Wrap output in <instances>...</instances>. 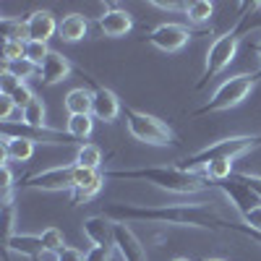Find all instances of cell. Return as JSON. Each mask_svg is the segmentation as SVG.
Masks as SVG:
<instances>
[{
  "label": "cell",
  "instance_id": "obj_1",
  "mask_svg": "<svg viewBox=\"0 0 261 261\" xmlns=\"http://www.w3.org/2000/svg\"><path fill=\"white\" fill-rule=\"evenodd\" d=\"M102 214L113 222H154V225H172V227H209L220 230L227 227L225 222L206 201H186V204H154V206H139V204H107Z\"/></svg>",
  "mask_w": 261,
  "mask_h": 261
},
{
  "label": "cell",
  "instance_id": "obj_2",
  "mask_svg": "<svg viewBox=\"0 0 261 261\" xmlns=\"http://www.w3.org/2000/svg\"><path fill=\"white\" fill-rule=\"evenodd\" d=\"M105 178H107V180H146V183L157 186V188H162V191L183 193V196L206 191V188L212 186V183L206 180V175H204V170H201V172H191V170H183V167H178V165L134 167V170H107Z\"/></svg>",
  "mask_w": 261,
  "mask_h": 261
},
{
  "label": "cell",
  "instance_id": "obj_3",
  "mask_svg": "<svg viewBox=\"0 0 261 261\" xmlns=\"http://www.w3.org/2000/svg\"><path fill=\"white\" fill-rule=\"evenodd\" d=\"M261 79V71L256 73H238L225 79L220 86L214 89V94L209 97L206 105H201L199 110H193L191 118H201V115H212V113H225L238 107L243 99H248V94L256 89V81Z\"/></svg>",
  "mask_w": 261,
  "mask_h": 261
},
{
  "label": "cell",
  "instance_id": "obj_4",
  "mask_svg": "<svg viewBox=\"0 0 261 261\" xmlns=\"http://www.w3.org/2000/svg\"><path fill=\"white\" fill-rule=\"evenodd\" d=\"M258 144H261V134L220 139V141H214V144H209V146H204V149H199V151H193V154L186 157L178 167L196 172V167H206V165L214 162V160H230V162H235L238 157H243L246 151L256 149Z\"/></svg>",
  "mask_w": 261,
  "mask_h": 261
},
{
  "label": "cell",
  "instance_id": "obj_5",
  "mask_svg": "<svg viewBox=\"0 0 261 261\" xmlns=\"http://www.w3.org/2000/svg\"><path fill=\"white\" fill-rule=\"evenodd\" d=\"M125 125H128V134L141 144H149V146L175 144V134H172V128L167 123H162L160 118L149 113L136 110V107H125Z\"/></svg>",
  "mask_w": 261,
  "mask_h": 261
},
{
  "label": "cell",
  "instance_id": "obj_6",
  "mask_svg": "<svg viewBox=\"0 0 261 261\" xmlns=\"http://www.w3.org/2000/svg\"><path fill=\"white\" fill-rule=\"evenodd\" d=\"M238 47H241V34H238L235 29L220 34L206 50V63H204V71L199 76V84H196V89H201V86H206L212 79L220 76L227 65L235 60L238 55Z\"/></svg>",
  "mask_w": 261,
  "mask_h": 261
},
{
  "label": "cell",
  "instance_id": "obj_7",
  "mask_svg": "<svg viewBox=\"0 0 261 261\" xmlns=\"http://www.w3.org/2000/svg\"><path fill=\"white\" fill-rule=\"evenodd\" d=\"M76 165H58V167H47L32 172L24 180L18 183V188H32V191H73L76 186Z\"/></svg>",
  "mask_w": 261,
  "mask_h": 261
},
{
  "label": "cell",
  "instance_id": "obj_8",
  "mask_svg": "<svg viewBox=\"0 0 261 261\" xmlns=\"http://www.w3.org/2000/svg\"><path fill=\"white\" fill-rule=\"evenodd\" d=\"M193 29L183 27V24H172V21H167V24H160L154 27L149 34H146V42L151 47H157L162 53H178L183 50L188 42L193 39Z\"/></svg>",
  "mask_w": 261,
  "mask_h": 261
},
{
  "label": "cell",
  "instance_id": "obj_9",
  "mask_svg": "<svg viewBox=\"0 0 261 261\" xmlns=\"http://www.w3.org/2000/svg\"><path fill=\"white\" fill-rule=\"evenodd\" d=\"M214 188H220L225 196H227V199L232 201V206L238 209V212H241V217H246L253 206H258L261 204V199H258V196L253 193V188L248 186V183H243V180H220V183H212Z\"/></svg>",
  "mask_w": 261,
  "mask_h": 261
},
{
  "label": "cell",
  "instance_id": "obj_10",
  "mask_svg": "<svg viewBox=\"0 0 261 261\" xmlns=\"http://www.w3.org/2000/svg\"><path fill=\"white\" fill-rule=\"evenodd\" d=\"M105 172L102 170H86V167H79L76 172V186L71 191V204L79 206V204H86L89 199H94V196L102 191L105 186Z\"/></svg>",
  "mask_w": 261,
  "mask_h": 261
},
{
  "label": "cell",
  "instance_id": "obj_11",
  "mask_svg": "<svg viewBox=\"0 0 261 261\" xmlns=\"http://www.w3.org/2000/svg\"><path fill=\"white\" fill-rule=\"evenodd\" d=\"M24 27H27V42H47L58 32L60 21L55 18L53 11L39 8V11H34L24 18Z\"/></svg>",
  "mask_w": 261,
  "mask_h": 261
},
{
  "label": "cell",
  "instance_id": "obj_12",
  "mask_svg": "<svg viewBox=\"0 0 261 261\" xmlns=\"http://www.w3.org/2000/svg\"><path fill=\"white\" fill-rule=\"evenodd\" d=\"M115 251L123 261H149L144 243L125 222H115Z\"/></svg>",
  "mask_w": 261,
  "mask_h": 261
},
{
  "label": "cell",
  "instance_id": "obj_13",
  "mask_svg": "<svg viewBox=\"0 0 261 261\" xmlns=\"http://www.w3.org/2000/svg\"><path fill=\"white\" fill-rule=\"evenodd\" d=\"M84 235L89 238L92 246H107L115 248V222L107 220L105 214H94L84 220Z\"/></svg>",
  "mask_w": 261,
  "mask_h": 261
},
{
  "label": "cell",
  "instance_id": "obj_14",
  "mask_svg": "<svg viewBox=\"0 0 261 261\" xmlns=\"http://www.w3.org/2000/svg\"><path fill=\"white\" fill-rule=\"evenodd\" d=\"M97 27L105 37H125L130 29H134V16L123 8H107L102 16H97Z\"/></svg>",
  "mask_w": 261,
  "mask_h": 261
},
{
  "label": "cell",
  "instance_id": "obj_15",
  "mask_svg": "<svg viewBox=\"0 0 261 261\" xmlns=\"http://www.w3.org/2000/svg\"><path fill=\"white\" fill-rule=\"evenodd\" d=\"M71 71H73V63L65 58L63 53H55L53 50L47 55V60L39 65V81H42V86H55V84L68 79Z\"/></svg>",
  "mask_w": 261,
  "mask_h": 261
},
{
  "label": "cell",
  "instance_id": "obj_16",
  "mask_svg": "<svg viewBox=\"0 0 261 261\" xmlns=\"http://www.w3.org/2000/svg\"><path fill=\"white\" fill-rule=\"evenodd\" d=\"M92 115L94 120L102 123H115L120 115V99L113 89L107 86H94V105H92Z\"/></svg>",
  "mask_w": 261,
  "mask_h": 261
},
{
  "label": "cell",
  "instance_id": "obj_17",
  "mask_svg": "<svg viewBox=\"0 0 261 261\" xmlns=\"http://www.w3.org/2000/svg\"><path fill=\"white\" fill-rule=\"evenodd\" d=\"M3 160L8 162H29L34 157V144L32 139L27 136H11V134H3Z\"/></svg>",
  "mask_w": 261,
  "mask_h": 261
},
{
  "label": "cell",
  "instance_id": "obj_18",
  "mask_svg": "<svg viewBox=\"0 0 261 261\" xmlns=\"http://www.w3.org/2000/svg\"><path fill=\"white\" fill-rule=\"evenodd\" d=\"M6 248L11 253H21V256H27L32 261L42 251H47L45 248V241H42V235H29V232H13L8 241H6Z\"/></svg>",
  "mask_w": 261,
  "mask_h": 261
},
{
  "label": "cell",
  "instance_id": "obj_19",
  "mask_svg": "<svg viewBox=\"0 0 261 261\" xmlns=\"http://www.w3.org/2000/svg\"><path fill=\"white\" fill-rule=\"evenodd\" d=\"M58 34L63 42H81L86 34H89V21L81 13H65L60 18V27H58Z\"/></svg>",
  "mask_w": 261,
  "mask_h": 261
},
{
  "label": "cell",
  "instance_id": "obj_20",
  "mask_svg": "<svg viewBox=\"0 0 261 261\" xmlns=\"http://www.w3.org/2000/svg\"><path fill=\"white\" fill-rule=\"evenodd\" d=\"M65 110H68V115H92V105H94V92L89 89H71L68 94H65Z\"/></svg>",
  "mask_w": 261,
  "mask_h": 261
},
{
  "label": "cell",
  "instance_id": "obj_21",
  "mask_svg": "<svg viewBox=\"0 0 261 261\" xmlns=\"http://www.w3.org/2000/svg\"><path fill=\"white\" fill-rule=\"evenodd\" d=\"M45 118H47V107H45V102L37 99V97L32 99L29 107H24V110H21V125H27V128H32V130L47 128Z\"/></svg>",
  "mask_w": 261,
  "mask_h": 261
},
{
  "label": "cell",
  "instance_id": "obj_22",
  "mask_svg": "<svg viewBox=\"0 0 261 261\" xmlns=\"http://www.w3.org/2000/svg\"><path fill=\"white\" fill-rule=\"evenodd\" d=\"M65 130H68L76 141H86L94 130V115H68Z\"/></svg>",
  "mask_w": 261,
  "mask_h": 261
},
{
  "label": "cell",
  "instance_id": "obj_23",
  "mask_svg": "<svg viewBox=\"0 0 261 261\" xmlns=\"http://www.w3.org/2000/svg\"><path fill=\"white\" fill-rule=\"evenodd\" d=\"M99 162H102V149H99L97 144H81V146H79L76 160H73V165H76V167L99 170Z\"/></svg>",
  "mask_w": 261,
  "mask_h": 261
},
{
  "label": "cell",
  "instance_id": "obj_24",
  "mask_svg": "<svg viewBox=\"0 0 261 261\" xmlns=\"http://www.w3.org/2000/svg\"><path fill=\"white\" fill-rule=\"evenodd\" d=\"M188 21L196 27H204L212 21L214 16V3H209V0H193V3H188V11H186Z\"/></svg>",
  "mask_w": 261,
  "mask_h": 261
},
{
  "label": "cell",
  "instance_id": "obj_25",
  "mask_svg": "<svg viewBox=\"0 0 261 261\" xmlns=\"http://www.w3.org/2000/svg\"><path fill=\"white\" fill-rule=\"evenodd\" d=\"M204 175L209 183H220V180H227L230 175H235L232 172V162L230 160H214L204 167Z\"/></svg>",
  "mask_w": 261,
  "mask_h": 261
},
{
  "label": "cell",
  "instance_id": "obj_26",
  "mask_svg": "<svg viewBox=\"0 0 261 261\" xmlns=\"http://www.w3.org/2000/svg\"><path fill=\"white\" fill-rule=\"evenodd\" d=\"M0 34H3V42L6 39H21V42H27V27H24V21L21 18H0Z\"/></svg>",
  "mask_w": 261,
  "mask_h": 261
},
{
  "label": "cell",
  "instance_id": "obj_27",
  "mask_svg": "<svg viewBox=\"0 0 261 261\" xmlns=\"http://www.w3.org/2000/svg\"><path fill=\"white\" fill-rule=\"evenodd\" d=\"M3 68H6V71H11L16 79H21L24 84H27V79H32L34 73H39V65H34V63H32V60H27V58H24V60H16V63H6Z\"/></svg>",
  "mask_w": 261,
  "mask_h": 261
},
{
  "label": "cell",
  "instance_id": "obj_28",
  "mask_svg": "<svg viewBox=\"0 0 261 261\" xmlns=\"http://www.w3.org/2000/svg\"><path fill=\"white\" fill-rule=\"evenodd\" d=\"M27 58V42L21 39H6L3 42V63H16Z\"/></svg>",
  "mask_w": 261,
  "mask_h": 261
},
{
  "label": "cell",
  "instance_id": "obj_29",
  "mask_svg": "<svg viewBox=\"0 0 261 261\" xmlns=\"http://www.w3.org/2000/svg\"><path fill=\"white\" fill-rule=\"evenodd\" d=\"M50 53L53 50L47 47V42H27V60H32L34 65H42Z\"/></svg>",
  "mask_w": 261,
  "mask_h": 261
},
{
  "label": "cell",
  "instance_id": "obj_30",
  "mask_svg": "<svg viewBox=\"0 0 261 261\" xmlns=\"http://www.w3.org/2000/svg\"><path fill=\"white\" fill-rule=\"evenodd\" d=\"M39 235H42V241H45V248H47V251H63V248H65L63 232H60L58 227H45Z\"/></svg>",
  "mask_w": 261,
  "mask_h": 261
},
{
  "label": "cell",
  "instance_id": "obj_31",
  "mask_svg": "<svg viewBox=\"0 0 261 261\" xmlns=\"http://www.w3.org/2000/svg\"><path fill=\"white\" fill-rule=\"evenodd\" d=\"M18 86H24V81H21V79H16L11 71H0V94H6V97H11L16 89H18Z\"/></svg>",
  "mask_w": 261,
  "mask_h": 261
},
{
  "label": "cell",
  "instance_id": "obj_32",
  "mask_svg": "<svg viewBox=\"0 0 261 261\" xmlns=\"http://www.w3.org/2000/svg\"><path fill=\"white\" fill-rule=\"evenodd\" d=\"M13 225H16V209L13 204H3V241L13 235Z\"/></svg>",
  "mask_w": 261,
  "mask_h": 261
},
{
  "label": "cell",
  "instance_id": "obj_33",
  "mask_svg": "<svg viewBox=\"0 0 261 261\" xmlns=\"http://www.w3.org/2000/svg\"><path fill=\"white\" fill-rule=\"evenodd\" d=\"M11 99L16 102V107H18V110H24V107H29V105H32V99H34V92H32L29 86L24 84V86H18V89L11 94Z\"/></svg>",
  "mask_w": 261,
  "mask_h": 261
},
{
  "label": "cell",
  "instance_id": "obj_34",
  "mask_svg": "<svg viewBox=\"0 0 261 261\" xmlns=\"http://www.w3.org/2000/svg\"><path fill=\"white\" fill-rule=\"evenodd\" d=\"M115 248H107V246H92L86 251V261H113Z\"/></svg>",
  "mask_w": 261,
  "mask_h": 261
},
{
  "label": "cell",
  "instance_id": "obj_35",
  "mask_svg": "<svg viewBox=\"0 0 261 261\" xmlns=\"http://www.w3.org/2000/svg\"><path fill=\"white\" fill-rule=\"evenodd\" d=\"M149 6H154V8H160V11H180V13L188 11L186 0H151Z\"/></svg>",
  "mask_w": 261,
  "mask_h": 261
},
{
  "label": "cell",
  "instance_id": "obj_36",
  "mask_svg": "<svg viewBox=\"0 0 261 261\" xmlns=\"http://www.w3.org/2000/svg\"><path fill=\"white\" fill-rule=\"evenodd\" d=\"M13 110H16V102L11 97H6V94H0V120L8 123L11 115H13Z\"/></svg>",
  "mask_w": 261,
  "mask_h": 261
},
{
  "label": "cell",
  "instance_id": "obj_37",
  "mask_svg": "<svg viewBox=\"0 0 261 261\" xmlns=\"http://www.w3.org/2000/svg\"><path fill=\"white\" fill-rule=\"evenodd\" d=\"M243 220H246V225H248L253 232H261V204H258V206H253V209L243 217Z\"/></svg>",
  "mask_w": 261,
  "mask_h": 261
},
{
  "label": "cell",
  "instance_id": "obj_38",
  "mask_svg": "<svg viewBox=\"0 0 261 261\" xmlns=\"http://www.w3.org/2000/svg\"><path fill=\"white\" fill-rule=\"evenodd\" d=\"M235 178H238V180H243V183H248V186L253 188V193L261 199V178H258V175H248V172H235Z\"/></svg>",
  "mask_w": 261,
  "mask_h": 261
},
{
  "label": "cell",
  "instance_id": "obj_39",
  "mask_svg": "<svg viewBox=\"0 0 261 261\" xmlns=\"http://www.w3.org/2000/svg\"><path fill=\"white\" fill-rule=\"evenodd\" d=\"M60 261H86V253L79 251V248H73V246H65L60 251Z\"/></svg>",
  "mask_w": 261,
  "mask_h": 261
},
{
  "label": "cell",
  "instance_id": "obj_40",
  "mask_svg": "<svg viewBox=\"0 0 261 261\" xmlns=\"http://www.w3.org/2000/svg\"><path fill=\"white\" fill-rule=\"evenodd\" d=\"M253 53H256V55H258V60H261V39H258L256 45H253Z\"/></svg>",
  "mask_w": 261,
  "mask_h": 261
},
{
  "label": "cell",
  "instance_id": "obj_41",
  "mask_svg": "<svg viewBox=\"0 0 261 261\" xmlns=\"http://www.w3.org/2000/svg\"><path fill=\"white\" fill-rule=\"evenodd\" d=\"M172 261H191V258H186V256H180V258H172Z\"/></svg>",
  "mask_w": 261,
  "mask_h": 261
},
{
  "label": "cell",
  "instance_id": "obj_42",
  "mask_svg": "<svg viewBox=\"0 0 261 261\" xmlns=\"http://www.w3.org/2000/svg\"><path fill=\"white\" fill-rule=\"evenodd\" d=\"M201 261H225V258H201Z\"/></svg>",
  "mask_w": 261,
  "mask_h": 261
}]
</instances>
